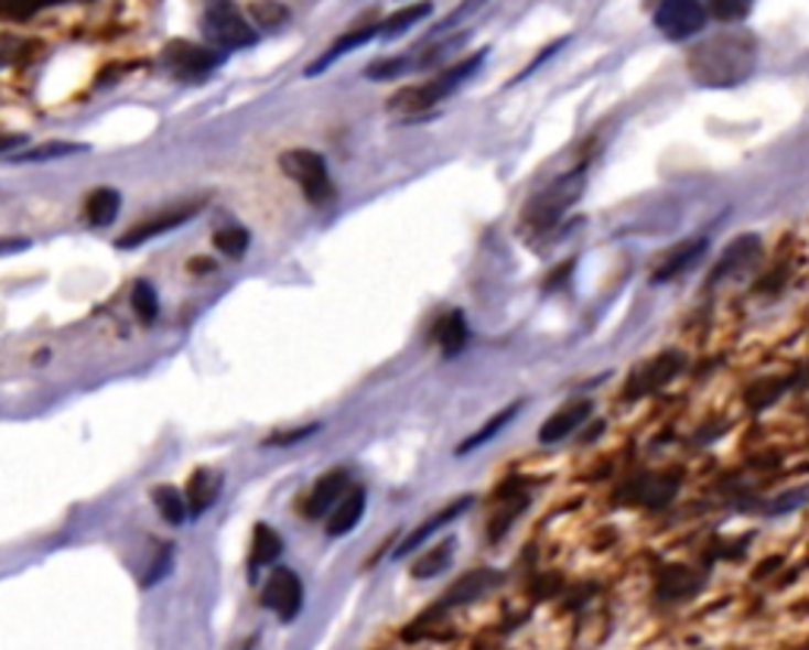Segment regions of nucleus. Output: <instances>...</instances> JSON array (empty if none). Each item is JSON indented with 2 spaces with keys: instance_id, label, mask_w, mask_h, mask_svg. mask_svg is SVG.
<instances>
[{
  "instance_id": "obj_1",
  "label": "nucleus",
  "mask_w": 809,
  "mask_h": 650,
  "mask_svg": "<svg viewBox=\"0 0 809 650\" xmlns=\"http://www.w3.org/2000/svg\"><path fill=\"white\" fill-rule=\"evenodd\" d=\"M759 45L749 32H721L692 47L690 76L705 89H734L756 73Z\"/></svg>"
},
{
  "instance_id": "obj_2",
  "label": "nucleus",
  "mask_w": 809,
  "mask_h": 650,
  "mask_svg": "<svg viewBox=\"0 0 809 650\" xmlns=\"http://www.w3.org/2000/svg\"><path fill=\"white\" fill-rule=\"evenodd\" d=\"M490 51H477L472 57L459 61L455 67H450L446 73H440L433 83H424V86H411V89H402L389 98V111H430L433 105H440L446 95H453L465 79H472L481 67H484V57Z\"/></svg>"
},
{
  "instance_id": "obj_3",
  "label": "nucleus",
  "mask_w": 809,
  "mask_h": 650,
  "mask_svg": "<svg viewBox=\"0 0 809 650\" xmlns=\"http://www.w3.org/2000/svg\"><path fill=\"white\" fill-rule=\"evenodd\" d=\"M203 32L218 51H244L257 45V25L238 10L235 0H209L203 13Z\"/></svg>"
},
{
  "instance_id": "obj_4",
  "label": "nucleus",
  "mask_w": 809,
  "mask_h": 650,
  "mask_svg": "<svg viewBox=\"0 0 809 650\" xmlns=\"http://www.w3.org/2000/svg\"><path fill=\"white\" fill-rule=\"evenodd\" d=\"M282 171L294 184L304 189L313 206H326L333 199V177H330V167H326V159L313 149H291L282 159Z\"/></svg>"
},
{
  "instance_id": "obj_5",
  "label": "nucleus",
  "mask_w": 809,
  "mask_h": 650,
  "mask_svg": "<svg viewBox=\"0 0 809 650\" xmlns=\"http://www.w3.org/2000/svg\"><path fill=\"white\" fill-rule=\"evenodd\" d=\"M582 189H585V174H582V171L563 174V177L553 181L541 196H535V199L528 203L525 221H528L531 228H538V231L553 228V225L567 215V209H570L572 203L582 196Z\"/></svg>"
},
{
  "instance_id": "obj_6",
  "label": "nucleus",
  "mask_w": 809,
  "mask_h": 650,
  "mask_svg": "<svg viewBox=\"0 0 809 650\" xmlns=\"http://www.w3.org/2000/svg\"><path fill=\"white\" fill-rule=\"evenodd\" d=\"M651 20L667 42H687L705 29L709 7L702 0H661Z\"/></svg>"
},
{
  "instance_id": "obj_7",
  "label": "nucleus",
  "mask_w": 809,
  "mask_h": 650,
  "mask_svg": "<svg viewBox=\"0 0 809 650\" xmlns=\"http://www.w3.org/2000/svg\"><path fill=\"white\" fill-rule=\"evenodd\" d=\"M228 57V51H218V47H203L193 45V42H171L162 51V61L168 64V71L174 76H184V79H203L209 76L215 67H222Z\"/></svg>"
},
{
  "instance_id": "obj_8",
  "label": "nucleus",
  "mask_w": 809,
  "mask_h": 650,
  "mask_svg": "<svg viewBox=\"0 0 809 650\" xmlns=\"http://www.w3.org/2000/svg\"><path fill=\"white\" fill-rule=\"evenodd\" d=\"M262 604L269 606V609H276L285 622H291L301 613V604H304L301 578L291 568L272 572V578L266 581V587H262Z\"/></svg>"
},
{
  "instance_id": "obj_9",
  "label": "nucleus",
  "mask_w": 809,
  "mask_h": 650,
  "mask_svg": "<svg viewBox=\"0 0 809 650\" xmlns=\"http://www.w3.org/2000/svg\"><path fill=\"white\" fill-rule=\"evenodd\" d=\"M762 256V237L759 234H740L734 243H727V250L721 253V259L714 262L712 275H709V284H718V281L734 279V275H743L746 269H753L759 262Z\"/></svg>"
},
{
  "instance_id": "obj_10",
  "label": "nucleus",
  "mask_w": 809,
  "mask_h": 650,
  "mask_svg": "<svg viewBox=\"0 0 809 650\" xmlns=\"http://www.w3.org/2000/svg\"><path fill=\"white\" fill-rule=\"evenodd\" d=\"M472 502H475L472 496H459V499H455V502H450L446 509H440L436 514H433V518H428L424 524H418V528L411 531V537L399 543L396 556L402 559V556H408V553H414V550H418L421 543H428L430 537L436 534V531H443V528H446L450 521H455L459 514H465V511L472 509Z\"/></svg>"
},
{
  "instance_id": "obj_11",
  "label": "nucleus",
  "mask_w": 809,
  "mask_h": 650,
  "mask_svg": "<svg viewBox=\"0 0 809 650\" xmlns=\"http://www.w3.org/2000/svg\"><path fill=\"white\" fill-rule=\"evenodd\" d=\"M193 215H196V206H184V209L177 212H165V215H159V218H152V221H145V225H137L133 231L127 234V237H120L118 240V250H137V247H143L145 240H152V237H162L168 231H177L181 225H187Z\"/></svg>"
},
{
  "instance_id": "obj_12",
  "label": "nucleus",
  "mask_w": 809,
  "mask_h": 650,
  "mask_svg": "<svg viewBox=\"0 0 809 650\" xmlns=\"http://www.w3.org/2000/svg\"><path fill=\"white\" fill-rule=\"evenodd\" d=\"M345 487H348V474H345L342 467H338V470H330V474H323V477L313 484V489H310L308 506H304L308 518H323V514H330V511L342 502Z\"/></svg>"
},
{
  "instance_id": "obj_13",
  "label": "nucleus",
  "mask_w": 809,
  "mask_h": 650,
  "mask_svg": "<svg viewBox=\"0 0 809 650\" xmlns=\"http://www.w3.org/2000/svg\"><path fill=\"white\" fill-rule=\"evenodd\" d=\"M374 39H380V23H367V25H357L352 32H345L342 39H335L333 47H326L313 64H310L308 76H320V73L326 71V67H333L335 61L342 57V54H348V51H357V47H364L367 42H374Z\"/></svg>"
},
{
  "instance_id": "obj_14",
  "label": "nucleus",
  "mask_w": 809,
  "mask_h": 650,
  "mask_svg": "<svg viewBox=\"0 0 809 650\" xmlns=\"http://www.w3.org/2000/svg\"><path fill=\"white\" fill-rule=\"evenodd\" d=\"M683 367V357L680 354H661L655 360H648L636 379H629V396H645V392H655L667 386L677 372Z\"/></svg>"
},
{
  "instance_id": "obj_15",
  "label": "nucleus",
  "mask_w": 809,
  "mask_h": 650,
  "mask_svg": "<svg viewBox=\"0 0 809 650\" xmlns=\"http://www.w3.org/2000/svg\"><path fill=\"white\" fill-rule=\"evenodd\" d=\"M709 250V240L705 237H692V240H683L680 247H673L670 253L661 259V266L651 272V281L655 284H661V281H670L677 279V275H683L687 269L695 266V259H702Z\"/></svg>"
},
{
  "instance_id": "obj_16",
  "label": "nucleus",
  "mask_w": 809,
  "mask_h": 650,
  "mask_svg": "<svg viewBox=\"0 0 809 650\" xmlns=\"http://www.w3.org/2000/svg\"><path fill=\"white\" fill-rule=\"evenodd\" d=\"M364 511H367V489H348L342 496V502L326 514V534L342 537L348 534V531H355L357 524H360V518H364Z\"/></svg>"
},
{
  "instance_id": "obj_17",
  "label": "nucleus",
  "mask_w": 809,
  "mask_h": 650,
  "mask_svg": "<svg viewBox=\"0 0 809 650\" xmlns=\"http://www.w3.org/2000/svg\"><path fill=\"white\" fill-rule=\"evenodd\" d=\"M589 414H592V401H572V404H567L563 411H557L553 418H548L541 423V433H538V436H541L544 445L567 440V436H572V433L589 420Z\"/></svg>"
},
{
  "instance_id": "obj_18",
  "label": "nucleus",
  "mask_w": 809,
  "mask_h": 650,
  "mask_svg": "<svg viewBox=\"0 0 809 650\" xmlns=\"http://www.w3.org/2000/svg\"><path fill=\"white\" fill-rule=\"evenodd\" d=\"M218 489H222V474L209 470V467H199L187 484V506H191V518H199L203 511L213 509V502L218 499Z\"/></svg>"
},
{
  "instance_id": "obj_19",
  "label": "nucleus",
  "mask_w": 809,
  "mask_h": 650,
  "mask_svg": "<svg viewBox=\"0 0 809 650\" xmlns=\"http://www.w3.org/2000/svg\"><path fill=\"white\" fill-rule=\"evenodd\" d=\"M86 221L93 225V228H108V225H115L120 215V193L118 189H111V186H98L93 189L89 196H86Z\"/></svg>"
},
{
  "instance_id": "obj_20",
  "label": "nucleus",
  "mask_w": 809,
  "mask_h": 650,
  "mask_svg": "<svg viewBox=\"0 0 809 650\" xmlns=\"http://www.w3.org/2000/svg\"><path fill=\"white\" fill-rule=\"evenodd\" d=\"M430 13H433V0H418L411 7H402L396 13H389L380 23V39H399L408 29H414L418 23H424Z\"/></svg>"
},
{
  "instance_id": "obj_21",
  "label": "nucleus",
  "mask_w": 809,
  "mask_h": 650,
  "mask_svg": "<svg viewBox=\"0 0 809 650\" xmlns=\"http://www.w3.org/2000/svg\"><path fill=\"white\" fill-rule=\"evenodd\" d=\"M285 543H282V534L272 531L269 524H257L254 528V550H250V572H260L266 565H272L276 559L282 556Z\"/></svg>"
},
{
  "instance_id": "obj_22",
  "label": "nucleus",
  "mask_w": 809,
  "mask_h": 650,
  "mask_svg": "<svg viewBox=\"0 0 809 650\" xmlns=\"http://www.w3.org/2000/svg\"><path fill=\"white\" fill-rule=\"evenodd\" d=\"M673 496H677V477H670V474L645 477L636 487V502H643L648 509H665Z\"/></svg>"
},
{
  "instance_id": "obj_23",
  "label": "nucleus",
  "mask_w": 809,
  "mask_h": 650,
  "mask_svg": "<svg viewBox=\"0 0 809 650\" xmlns=\"http://www.w3.org/2000/svg\"><path fill=\"white\" fill-rule=\"evenodd\" d=\"M436 342H440V348L446 357H453L459 350L465 348V342H468V323H465V316L453 310V313H446L440 323H436Z\"/></svg>"
},
{
  "instance_id": "obj_24",
  "label": "nucleus",
  "mask_w": 809,
  "mask_h": 650,
  "mask_svg": "<svg viewBox=\"0 0 809 650\" xmlns=\"http://www.w3.org/2000/svg\"><path fill=\"white\" fill-rule=\"evenodd\" d=\"M519 411H522V401H513L509 408H503L500 414H494V418L487 420V423H484V426L477 430L475 436H472V440L462 442V445L455 448V455H468V452H475V448H481V445H487V442H490L494 436H497V433H500L506 423H513V420H516V414H519Z\"/></svg>"
},
{
  "instance_id": "obj_25",
  "label": "nucleus",
  "mask_w": 809,
  "mask_h": 650,
  "mask_svg": "<svg viewBox=\"0 0 809 650\" xmlns=\"http://www.w3.org/2000/svg\"><path fill=\"white\" fill-rule=\"evenodd\" d=\"M250 23L262 32H279L291 23V10L279 0H257V3H250Z\"/></svg>"
},
{
  "instance_id": "obj_26",
  "label": "nucleus",
  "mask_w": 809,
  "mask_h": 650,
  "mask_svg": "<svg viewBox=\"0 0 809 650\" xmlns=\"http://www.w3.org/2000/svg\"><path fill=\"white\" fill-rule=\"evenodd\" d=\"M699 584H702V578L692 568H687V565H670L665 572V578H661V594L670 597V600H680V597L695 594Z\"/></svg>"
},
{
  "instance_id": "obj_27",
  "label": "nucleus",
  "mask_w": 809,
  "mask_h": 650,
  "mask_svg": "<svg viewBox=\"0 0 809 650\" xmlns=\"http://www.w3.org/2000/svg\"><path fill=\"white\" fill-rule=\"evenodd\" d=\"M152 502L159 506L162 511V518H165L168 524H184L187 518H191V506H187V499L177 492L174 487H155L152 489Z\"/></svg>"
},
{
  "instance_id": "obj_28",
  "label": "nucleus",
  "mask_w": 809,
  "mask_h": 650,
  "mask_svg": "<svg viewBox=\"0 0 809 650\" xmlns=\"http://www.w3.org/2000/svg\"><path fill=\"white\" fill-rule=\"evenodd\" d=\"M500 578L497 572H490V568H484V572H472V575H465V578L455 584L453 591H450V597H446V604H468V600H475L481 597L494 581Z\"/></svg>"
},
{
  "instance_id": "obj_29",
  "label": "nucleus",
  "mask_w": 809,
  "mask_h": 650,
  "mask_svg": "<svg viewBox=\"0 0 809 650\" xmlns=\"http://www.w3.org/2000/svg\"><path fill=\"white\" fill-rule=\"evenodd\" d=\"M79 152H89V145H83V142H45V145H35V149H29L10 162H54V159L79 155Z\"/></svg>"
},
{
  "instance_id": "obj_30",
  "label": "nucleus",
  "mask_w": 809,
  "mask_h": 650,
  "mask_svg": "<svg viewBox=\"0 0 809 650\" xmlns=\"http://www.w3.org/2000/svg\"><path fill=\"white\" fill-rule=\"evenodd\" d=\"M453 550H455L453 540H443L436 550H430L428 556H421L414 565H411V575H414V578H433V575H440V572L450 565Z\"/></svg>"
},
{
  "instance_id": "obj_31",
  "label": "nucleus",
  "mask_w": 809,
  "mask_h": 650,
  "mask_svg": "<svg viewBox=\"0 0 809 650\" xmlns=\"http://www.w3.org/2000/svg\"><path fill=\"white\" fill-rule=\"evenodd\" d=\"M787 389V379H765V382H756V386H749L746 389V404L753 408V411H765L768 404H775L778 398L785 396Z\"/></svg>"
},
{
  "instance_id": "obj_32",
  "label": "nucleus",
  "mask_w": 809,
  "mask_h": 650,
  "mask_svg": "<svg viewBox=\"0 0 809 650\" xmlns=\"http://www.w3.org/2000/svg\"><path fill=\"white\" fill-rule=\"evenodd\" d=\"M130 306L140 316V323H155V316H159V294H155V288L149 281H137L133 291H130Z\"/></svg>"
},
{
  "instance_id": "obj_33",
  "label": "nucleus",
  "mask_w": 809,
  "mask_h": 650,
  "mask_svg": "<svg viewBox=\"0 0 809 650\" xmlns=\"http://www.w3.org/2000/svg\"><path fill=\"white\" fill-rule=\"evenodd\" d=\"M215 250L218 253H225L228 259H240V256L247 253V247H250V234L247 228H222V231H215Z\"/></svg>"
},
{
  "instance_id": "obj_34",
  "label": "nucleus",
  "mask_w": 809,
  "mask_h": 650,
  "mask_svg": "<svg viewBox=\"0 0 809 650\" xmlns=\"http://www.w3.org/2000/svg\"><path fill=\"white\" fill-rule=\"evenodd\" d=\"M705 7H709V17L718 23H740L749 17L753 0H705Z\"/></svg>"
},
{
  "instance_id": "obj_35",
  "label": "nucleus",
  "mask_w": 809,
  "mask_h": 650,
  "mask_svg": "<svg viewBox=\"0 0 809 650\" xmlns=\"http://www.w3.org/2000/svg\"><path fill=\"white\" fill-rule=\"evenodd\" d=\"M408 71H418V61H411V57H380V61H374L370 67H367V76L370 79H396V76H402Z\"/></svg>"
},
{
  "instance_id": "obj_36",
  "label": "nucleus",
  "mask_w": 809,
  "mask_h": 650,
  "mask_svg": "<svg viewBox=\"0 0 809 650\" xmlns=\"http://www.w3.org/2000/svg\"><path fill=\"white\" fill-rule=\"evenodd\" d=\"M54 3H67V0H3L0 7H3V17L10 20H32L39 10L54 7Z\"/></svg>"
},
{
  "instance_id": "obj_37",
  "label": "nucleus",
  "mask_w": 809,
  "mask_h": 650,
  "mask_svg": "<svg viewBox=\"0 0 809 650\" xmlns=\"http://www.w3.org/2000/svg\"><path fill=\"white\" fill-rule=\"evenodd\" d=\"M484 3H487V0H462V3H459V10H453L446 20H440V23H436L433 35H443V32H450V29H455L459 23H465V20H468L472 13H477Z\"/></svg>"
},
{
  "instance_id": "obj_38",
  "label": "nucleus",
  "mask_w": 809,
  "mask_h": 650,
  "mask_svg": "<svg viewBox=\"0 0 809 650\" xmlns=\"http://www.w3.org/2000/svg\"><path fill=\"white\" fill-rule=\"evenodd\" d=\"M313 433H320V423H310V426H304V430H291V433H276V436H269L266 440V445H291V442H301V440H308V436H313Z\"/></svg>"
},
{
  "instance_id": "obj_39",
  "label": "nucleus",
  "mask_w": 809,
  "mask_h": 650,
  "mask_svg": "<svg viewBox=\"0 0 809 650\" xmlns=\"http://www.w3.org/2000/svg\"><path fill=\"white\" fill-rule=\"evenodd\" d=\"M567 42H570V39H560V42H550V45L544 47V51H541V54H538V61H535V64H528V71L519 73V76H516V83H522V79H525V76H528V73H531V71H538V67H541V64H544V61H548V57H553V54H557V51H560V47L567 45Z\"/></svg>"
},
{
  "instance_id": "obj_40",
  "label": "nucleus",
  "mask_w": 809,
  "mask_h": 650,
  "mask_svg": "<svg viewBox=\"0 0 809 650\" xmlns=\"http://www.w3.org/2000/svg\"><path fill=\"white\" fill-rule=\"evenodd\" d=\"M168 568H171V546H165V553H162V559H159V565H155V572H149V578L143 581L145 587H152V584H159V581H162V575H165Z\"/></svg>"
},
{
  "instance_id": "obj_41",
  "label": "nucleus",
  "mask_w": 809,
  "mask_h": 650,
  "mask_svg": "<svg viewBox=\"0 0 809 650\" xmlns=\"http://www.w3.org/2000/svg\"><path fill=\"white\" fill-rule=\"evenodd\" d=\"M790 389H809V360L803 367H797L794 379H790Z\"/></svg>"
},
{
  "instance_id": "obj_42",
  "label": "nucleus",
  "mask_w": 809,
  "mask_h": 650,
  "mask_svg": "<svg viewBox=\"0 0 809 650\" xmlns=\"http://www.w3.org/2000/svg\"><path fill=\"white\" fill-rule=\"evenodd\" d=\"M572 266H575V262H572V259H570V262H567V266H563L560 272H553V275H550V279H548V288H560V281L567 279V275H570V272H572Z\"/></svg>"
}]
</instances>
